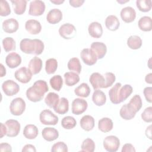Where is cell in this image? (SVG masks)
<instances>
[{
  "label": "cell",
  "instance_id": "1",
  "mask_svg": "<svg viewBox=\"0 0 152 152\" xmlns=\"http://www.w3.org/2000/svg\"><path fill=\"white\" fill-rule=\"evenodd\" d=\"M48 90L49 87L47 83L44 80H39L27 90L26 96L31 102H40L43 99L45 94Z\"/></svg>",
  "mask_w": 152,
  "mask_h": 152
},
{
  "label": "cell",
  "instance_id": "2",
  "mask_svg": "<svg viewBox=\"0 0 152 152\" xmlns=\"http://www.w3.org/2000/svg\"><path fill=\"white\" fill-rule=\"evenodd\" d=\"M45 45L40 39H30L25 38L20 43V50L26 54H34L39 55L44 50Z\"/></svg>",
  "mask_w": 152,
  "mask_h": 152
},
{
  "label": "cell",
  "instance_id": "3",
  "mask_svg": "<svg viewBox=\"0 0 152 152\" xmlns=\"http://www.w3.org/2000/svg\"><path fill=\"white\" fill-rule=\"evenodd\" d=\"M39 119L40 122L45 125H55L59 121L58 117L49 109H45L40 112Z\"/></svg>",
  "mask_w": 152,
  "mask_h": 152
},
{
  "label": "cell",
  "instance_id": "4",
  "mask_svg": "<svg viewBox=\"0 0 152 152\" xmlns=\"http://www.w3.org/2000/svg\"><path fill=\"white\" fill-rule=\"evenodd\" d=\"M26 109V102L21 97L14 99L10 106V112L14 116L21 115Z\"/></svg>",
  "mask_w": 152,
  "mask_h": 152
},
{
  "label": "cell",
  "instance_id": "5",
  "mask_svg": "<svg viewBox=\"0 0 152 152\" xmlns=\"http://www.w3.org/2000/svg\"><path fill=\"white\" fill-rule=\"evenodd\" d=\"M104 148L109 152H115L118 151L120 146L119 139L115 135L107 136L103 140Z\"/></svg>",
  "mask_w": 152,
  "mask_h": 152
},
{
  "label": "cell",
  "instance_id": "6",
  "mask_svg": "<svg viewBox=\"0 0 152 152\" xmlns=\"http://www.w3.org/2000/svg\"><path fill=\"white\" fill-rule=\"evenodd\" d=\"M45 4L40 0L32 1L30 3L28 14L33 16H40L45 11Z\"/></svg>",
  "mask_w": 152,
  "mask_h": 152
},
{
  "label": "cell",
  "instance_id": "7",
  "mask_svg": "<svg viewBox=\"0 0 152 152\" xmlns=\"http://www.w3.org/2000/svg\"><path fill=\"white\" fill-rule=\"evenodd\" d=\"M2 89L7 96H12L17 94L20 90L18 84L12 80H7L2 84Z\"/></svg>",
  "mask_w": 152,
  "mask_h": 152
},
{
  "label": "cell",
  "instance_id": "8",
  "mask_svg": "<svg viewBox=\"0 0 152 152\" xmlns=\"http://www.w3.org/2000/svg\"><path fill=\"white\" fill-rule=\"evenodd\" d=\"M77 33L75 26L70 23H65L61 25L59 28V35L65 39L73 38Z\"/></svg>",
  "mask_w": 152,
  "mask_h": 152
},
{
  "label": "cell",
  "instance_id": "9",
  "mask_svg": "<svg viewBox=\"0 0 152 152\" xmlns=\"http://www.w3.org/2000/svg\"><path fill=\"white\" fill-rule=\"evenodd\" d=\"M5 125L7 129L6 135L7 137H14L18 135L21 128L20 124L18 121L15 119H8L5 122Z\"/></svg>",
  "mask_w": 152,
  "mask_h": 152
},
{
  "label": "cell",
  "instance_id": "10",
  "mask_svg": "<svg viewBox=\"0 0 152 152\" xmlns=\"http://www.w3.org/2000/svg\"><path fill=\"white\" fill-rule=\"evenodd\" d=\"M80 56L83 62L89 66L93 65L97 61V58L94 52L88 48L83 49L80 53Z\"/></svg>",
  "mask_w": 152,
  "mask_h": 152
},
{
  "label": "cell",
  "instance_id": "11",
  "mask_svg": "<svg viewBox=\"0 0 152 152\" xmlns=\"http://www.w3.org/2000/svg\"><path fill=\"white\" fill-rule=\"evenodd\" d=\"M32 75L33 74L30 70L24 66L18 69L14 73L15 78L18 81L24 84H26L31 80Z\"/></svg>",
  "mask_w": 152,
  "mask_h": 152
},
{
  "label": "cell",
  "instance_id": "12",
  "mask_svg": "<svg viewBox=\"0 0 152 152\" xmlns=\"http://www.w3.org/2000/svg\"><path fill=\"white\" fill-rule=\"evenodd\" d=\"M87 107L88 103L86 100L76 98L72 103V113L75 115H80L87 110Z\"/></svg>",
  "mask_w": 152,
  "mask_h": 152
},
{
  "label": "cell",
  "instance_id": "13",
  "mask_svg": "<svg viewBox=\"0 0 152 152\" xmlns=\"http://www.w3.org/2000/svg\"><path fill=\"white\" fill-rule=\"evenodd\" d=\"M89 81L94 90L104 88L105 78L99 72H93L89 78Z\"/></svg>",
  "mask_w": 152,
  "mask_h": 152
},
{
  "label": "cell",
  "instance_id": "14",
  "mask_svg": "<svg viewBox=\"0 0 152 152\" xmlns=\"http://www.w3.org/2000/svg\"><path fill=\"white\" fill-rule=\"evenodd\" d=\"M122 20L126 23H129L134 21L136 17V12L131 7H126L122 8L120 12Z\"/></svg>",
  "mask_w": 152,
  "mask_h": 152
},
{
  "label": "cell",
  "instance_id": "15",
  "mask_svg": "<svg viewBox=\"0 0 152 152\" xmlns=\"http://www.w3.org/2000/svg\"><path fill=\"white\" fill-rule=\"evenodd\" d=\"M90 49L94 52L97 58V59H102L105 56L107 52L106 45L103 42H93L91 45Z\"/></svg>",
  "mask_w": 152,
  "mask_h": 152
},
{
  "label": "cell",
  "instance_id": "16",
  "mask_svg": "<svg viewBox=\"0 0 152 152\" xmlns=\"http://www.w3.org/2000/svg\"><path fill=\"white\" fill-rule=\"evenodd\" d=\"M3 30L7 33H13L17 31L19 27L18 22L15 18H11L5 20L2 24Z\"/></svg>",
  "mask_w": 152,
  "mask_h": 152
},
{
  "label": "cell",
  "instance_id": "17",
  "mask_svg": "<svg viewBox=\"0 0 152 152\" xmlns=\"http://www.w3.org/2000/svg\"><path fill=\"white\" fill-rule=\"evenodd\" d=\"M25 28L31 34H37L42 30V26L39 21L31 19L26 22Z\"/></svg>",
  "mask_w": 152,
  "mask_h": 152
},
{
  "label": "cell",
  "instance_id": "18",
  "mask_svg": "<svg viewBox=\"0 0 152 152\" xmlns=\"http://www.w3.org/2000/svg\"><path fill=\"white\" fill-rule=\"evenodd\" d=\"M5 63L10 68H17L21 63V58L19 54L15 52H11L6 56Z\"/></svg>",
  "mask_w": 152,
  "mask_h": 152
},
{
  "label": "cell",
  "instance_id": "19",
  "mask_svg": "<svg viewBox=\"0 0 152 152\" xmlns=\"http://www.w3.org/2000/svg\"><path fill=\"white\" fill-rule=\"evenodd\" d=\"M62 19V12L58 8H53L50 10L46 15V20L48 22L52 24L58 23Z\"/></svg>",
  "mask_w": 152,
  "mask_h": 152
},
{
  "label": "cell",
  "instance_id": "20",
  "mask_svg": "<svg viewBox=\"0 0 152 152\" xmlns=\"http://www.w3.org/2000/svg\"><path fill=\"white\" fill-rule=\"evenodd\" d=\"M88 33L93 38H100L103 34V28L99 22L94 21L91 23L88 27Z\"/></svg>",
  "mask_w": 152,
  "mask_h": 152
},
{
  "label": "cell",
  "instance_id": "21",
  "mask_svg": "<svg viewBox=\"0 0 152 152\" xmlns=\"http://www.w3.org/2000/svg\"><path fill=\"white\" fill-rule=\"evenodd\" d=\"M43 138L47 141H52L59 137V132L55 128L46 127L42 131Z\"/></svg>",
  "mask_w": 152,
  "mask_h": 152
},
{
  "label": "cell",
  "instance_id": "22",
  "mask_svg": "<svg viewBox=\"0 0 152 152\" xmlns=\"http://www.w3.org/2000/svg\"><path fill=\"white\" fill-rule=\"evenodd\" d=\"M119 115L121 117L125 120H131L135 117L136 112L128 103H126L121 107L119 111Z\"/></svg>",
  "mask_w": 152,
  "mask_h": 152
},
{
  "label": "cell",
  "instance_id": "23",
  "mask_svg": "<svg viewBox=\"0 0 152 152\" xmlns=\"http://www.w3.org/2000/svg\"><path fill=\"white\" fill-rule=\"evenodd\" d=\"M80 124L83 129L86 131H90L94 126V119L90 115H84L80 119Z\"/></svg>",
  "mask_w": 152,
  "mask_h": 152
},
{
  "label": "cell",
  "instance_id": "24",
  "mask_svg": "<svg viewBox=\"0 0 152 152\" xmlns=\"http://www.w3.org/2000/svg\"><path fill=\"white\" fill-rule=\"evenodd\" d=\"M42 61L40 58L37 56L33 57L28 63V69L33 75L40 72L42 68Z\"/></svg>",
  "mask_w": 152,
  "mask_h": 152
},
{
  "label": "cell",
  "instance_id": "25",
  "mask_svg": "<svg viewBox=\"0 0 152 152\" xmlns=\"http://www.w3.org/2000/svg\"><path fill=\"white\" fill-rule=\"evenodd\" d=\"M104 23L106 28L110 31H116L120 26L119 19L114 15H108L105 20Z\"/></svg>",
  "mask_w": 152,
  "mask_h": 152
},
{
  "label": "cell",
  "instance_id": "26",
  "mask_svg": "<svg viewBox=\"0 0 152 152\" xmlns=\"http://www.w3.org/2000/svg\"><path fill=\"white\" fill-rule=\"evenodd\" d=\"M55 112L59 115H64L69 110V102L65 97H61L57 104L53 107Z\"/></svg>",
  "mask_w": 152,
  "mask_h": 152
},
{
  "label": "cell",
  "instance_id": "27",
  "mask_svg": "<svg viewBox=\"0 0 152 152\" xmlns=\"http://www.w3.org/2000/svg\"><path fill=\"white\" fill-rule=\"evenodd\" d=\"M121 87V83H117L109 91V96L110 100L113 104H119L121 103L119 98V91Z\"/></svg>",
  "mask_w": 152,
  "mask_h": 152
},
{
  "label": "cell",
  "instance_id": "28",
  "mask_svg": "<svg viewBox=\"0 0 152 152\" xmlns=\"http://www.w3.org/2000/svg\"><path fill=\"white\" fill-rule=\"evenodd\" d=\"M113 123L111 119L109 118H103L98 122V128L103 132H108L113 129Z\"/></svg>",
  "mask_w": 152,
  "mask_h": 152
},
{
  "label": "cell",
  "instance_id": "29",
  "mask_svg": "<svg viewBox=\"0 0 152 152\" xmlns=\"http://www.w3.org/2000/svg\"><path fill=\"white\" fill-rule=\"evenodd\" d=\"M39 134L38 128L33 124H28L25 126L23 129V135L27 139L33 140L37 137Z\"/></svg>",
  "mask_w": 152,
  "mask_h": 152
},
{
  "label": "cell",
  "instance_id": "30",
  "mask_svg": "<svg viewBox=\"0 0 152 152\" xmlns=\"http://www.w3.org/2000/svg\"><path fill=\"white\" fill-rule=\"evenodd\" d=\"M92 100L96 106H102L106 102V96L102 90L99 89L95 90L92 95Z\"/></svg>",
  "mask_w": 152,
  "mask_h": 152
},
{
  "label": "cell",
  "instance_id": "31",
  "mask_svg": "<svg viewBox=\"0 0 152 152\" xmlns=\"http://www.w3.org/2000/svg\"><path fill=\"white\" fill-rule=\"evenodd\" d=\"M138 25L139 28L143 31H150L152 29L151 18L148 16H144L140 18Z\"/></svg>",
  "mask_w": 152,
  "mask_h": 152
},
{
  "label": "cell",
  "instance_id": "32",
  "mask_svg": "<svg viewBox=\"0 0 152 152\" xmlns=\"http://www.w3.org/2000/svg\"><path fill=\"white\" fill-rule=\"evenodd\" d=\"M14 11L17 15H22L26 11L27 1L26 0H11Z\"/></svg>",
  "mask_w": 152,
  "mask_h": 152
},
{
  "label": "cell",
  "instance_id": "33",
  "mask_svg": "<svg viewBox=\"0 0 152 152\" xmlns=\"http://www.w3.org/2000/svg\"><path fill=\"white\" fill-rule=\"evenodd\" d=\"M65 83L68 86H73L80 81L78 74L74 72H67L64 74Z\"/></svg>",
  "mask_w": 152,
  "mask_h": 152
},
{
  "label": "cell",
  "instance_id": "34",
  "mask_svg": "<svg viewBox=\"0 0 152 152\" xmlns=\"http://www.w3.org/2000/svg\"><path fill=\"white\" fill-rule=\"evenodd\" d=\"M127 45L131 49H138L142 46V40L138 36H131L127 39Z\"/></svg>",
  "mask_w": 152,
  "mask_h": 152
},
{
  "label": "cell",
  "instance_id": "35",
  "mask_svg": "<svg viewBox=\"0 0 152 152\" xmlns=\"http://www.w3.org/2000/svg\"><path fill=\"white\" fill-rule=\"evenodd\" d=\"M90 91L91 90L89 86L86 83H81L74 90L75 94L77 96L81 97H87L89 96Z\"/></svg>",
  "mask_w": 152,
  "mask_h": 152
},
{
  "label": "cell",
  "instance_id": "36",
  "mask_svg": "<svg viewBox=\"0 0 152 152\" xmlns=\"http://www.w3.org/2000/svg\"><path fill=\"white\" fill-rule=\"evenodd\" d=\"M132 91V87L129 84H125L121 87L119 91V98L121 102L125 101L131 94Z\"/></svg>",
  "mask_w": 152,
  "mask_h": 152
},
{
  "label": "cell",
  "instance_id": "37",
  "mask_svg": "<svg viewBox=\"0 0 152 152\" xmlns=\"http://www.w3.org/2000/svg\"><path fill=\"white\" fill-rule=\"evenodd\" d=\"M68 68L71 71H74V72L78 74L81 73V65L80 61L77 58H71L67 64Z\"/></svg>",
  "mask_w": 152,
  "mask_h": 152
},
{
  "label": "cell",
  "instance_id": "38",
  "mask_svg": "<svg viewBox=\"0 0 152 152\" xmlns=\"http://www.w3.org/2000/svg\"><path fill=\"white\" fill-rule=\"evenodd\" d=\"M59 100V96L54 92L49 93L45 99V103L50 108H53L57 104Z\"/></svg>",
  "mask_w": 152,
  "mask_h": 152
},
{
  "label": "cell",
  "instance_id": "39",
  "mask_svg": "<svg viewBox=\"0 0 152 152\" xmlns=\"http://www.w3.org/2000/svg\"><path fill=\"white\" fill-rule=\"evenodd\" d=\"M58 68V62L55 58H49L46 61L45 71L48 74H52L55 72Z\"/></svg>",
  "mask_w": 152,
  "mask_h": 152
},
{
  "label": "cell",
  "instance_id": "40",
  "mask_svg": "<svg viewBox=\"0 0 152 152\" xmlns=\"http://www.w3.org/2000/svg\"><path fill=\"white\" fill-rule=\"evenodd\" d=\"M49 83L53 89L59 91L63 86V80L60 75H55L50 79Z\"/></svg>",
  "mask_w": 152,
  "mask_h": 152
},
{
  "label": "cell",
  "instance_id": "41",
  "mask_svg": "<svg viewBox=\"0 0 152 152\" xmlns=\"http://www.w3.org/2000/svg\"><path fill=\"white\" fill-rule=\"evenodd\" d=\"M2 46L4 50L7 52L15 50L16 48L15 41L12 37H7L2 40Z\"/></svg>",
  "mask_w": 152,
  "mask_h": 152
},
{
  "label": "cell",
  "instance_id": "42",
  "mask_svg": "<svg viewBox=\"0 0 152 152\" xmlns=\"http://www.w3.org/2000/svg\"><path fill=\"white\" fill-rule=\"evenodd\" d=\"M136 5L140 11L146 12L151 10L152 2L151 0H137Z\"/></svg>",
  "mask_w": 152,
  "mask_h": 152
},
{
  "label": "cell",
  "instance_id": "43",
  "mask_svg": "<svg viewBox=\"0 0 152 152\" xmlns=\"http://www.w3.org/2000/svg\"><path fill=\"white\" fill-rule=\"evenodd\" d=\"M128 104L137 113L141 109L142 105V102L141 97L138 94H135L131 99Z\"/></svg>",
  "mask_w": 152,
  "mask_h": 152
},
{
  "label": "cell",
  "instance_id": "44",
  "mask_svg": "<svg viewBox=\"0 0 152 152\" xmlns=\"http://www.w3.org/2000/svg\"><path fill=\"white\" fill-rule=\"evenodd\" d=\"M77 125L75 119L71 116L64 117L61 121L62 126L66 129H71L74 128Z\"/></svg>",
  "mask_w": 152,
  "mask_h": 152
},
{
  "label": "cell",
  "instance_id": "45",
  "mask_svg": "<svg viewBox=\"0 0 152 152\" xmlns=\"http://www.w3.org/2000/svg\"><path fill=\"white\" fill-rule=\"evenodd\" d=\"M81 147L82 151L93 152L95 150V143L92 139L87 138L83 141Z\"/></svg>",
  "mask_w": 152,
  "mask_h": 152
},
{
  "label": "cell",
  "instance_id": "46",
  "mask_svg": "<svg viewBox=\"0 0 152 152\" xmlns=\"http://www.w3.org/2000/svg\"><path fill=\"white\" fill-rule=\"evenodd\" d=\"M11 14V9L8 2L7 1L2 0L0 2V15L5 17Z\"/></svg>",
  "mask_w": 152,
  "mask_h": 152
},
{
  "label": "cell",
  "instance_id": "47",
  "mask_svg": "<svg viewBox=\"0 0 152 152\" xmlns=\"http://www.w3.org/2000/svg\"><path fill=\"white\" fill-rule=\"evenodd\" d=\"M68 150L66 144L62 141L57 142L54 144L51 148L52 152H67Z\"/></svg>",
  "mask_w": 152,
  "mask_h": 152
},
{
  "label": "cell",
  "instance_id": "48",
  "mask_svg": "<svg viewBox=\"0 0 152 152\" xmlns=\"http://www.w3.org/2000/svg\"><path fill=\"white\" fill-rule=\"evenodd\" d=\"M141 118L142 119L148 123H150L152 122V107L149 106L146 107L142 113H141Z\"/></svg>",
  "mask_w": 152,
  "mask_h": 152
},
{
  "label": "cell",
  "instance_id": "49",
  "mask_svg": "<svg viewBox=\"0 0 152 152\" xmlns=\"http://www.w3.org/2000/svg\"><path fill=\"white\" fill-rule=\"evenodd\" d=\"M104 77L105 78V87L104 88H108L110 87L115 81L116 80V77L115 74L112 72H106L104 74Z\"/></svg>",
  "mask_w": 152,
  "mask_h": 152
},
{
  "label": "cell",
  "instance_id": "50",
  "mask_svg": "<svg viewBox=\"0 0 152 152\" xmlns=\"http://www.w3.org/2000/svg\"><path fill=\"white\" fill-rule=\"evenodd\" d=\"M143 93L146 100L148 103L152 102V88L151 87H145L143 90Z\"/></svg>",
  "mask_w": 152,
  "mask_h": 152
},
{
  "label": "cell",
  "instance_id": "51",
  "mask_svg": "<svg viewBox=\"0 0 152 152\" xmlns=\"http://www.w3.org/2000/svg\"><path fill=\"white\" fill-rule=\"evenodd\" d=\"M121 151L122 152H135V149L132 144L126 143L123 145Z\"/></svg>",
  "mask_w": 152,
  "mask_h": 152
},
{
  "label": "cell",
  "instance_id": "52",
  "mask_svg": "<svg viewBox=\"0 0 152 152\" xmlns=\"http://www.w3.org/2000/svg\"><path fill=\"white\" fill-rule=\"evenodd\" d=\"M0 151L1 152H6L12 151V147L10 144L6 142H2L0 144Z\"/></svg>",
  "mask_w": 152,
  "mask_h": 152
},
{
  "label": "cell",
  "instance_id": "53",
  "mask_svg": "<svg viewBox=\"0 0 152 152\" xmlns=\"http://www.w3.org/2000/svg\"><path fill=\"white\" fill-rule=\"evenodd\" d=\"M84 2V0H69V3L70 5L75 8H78L81 7Z\"/></svg>",
  "mask_w": 152,
  "mask_h": 152
},
{
  "label": "cell",
  "instance_id": "54",
  "mask_svg": "<svg viewBox=\"0 0 152 152\" xmlns=\"http://www.w3.org/2000/svg\"><path fill=\"white\" fill-rule=\"evenodd\" d=\"M21 151H22V152H27V151L36 152V149L35 147L32 144H26L23 147Z\"/></svg>",
  "mask_w": 152,
  "mask_h": 152
},
{
  "label": "cell",
  "instance_id": "55",
  "mask_svg": "<svg viewBox=\"0 0 152 152\" xmlns=\"http://www.w3.org/2000/svg\"><path fill=\"white\" fill-rule=\"evenodd\" d=\"M7 127H6L5 125L3 123H1V135H0V138H2L4 136L7 135Z\"/></svg>",
  "mask_w": 152,
  "mask_h": 152
},
{
  "label": "cell",
  "instance_id": "56",
  "mask_svg": "<svg viewBox=\"0 0 152 152\" xmlns=\"http://www.w3.org/2000/svg\"><path fill=\"white\" fill-rule=\"evenodd\" d=\"M145 135L150 140H151V125L147 127L145 129Z\"/></svg>",
  "mask_w": 152,
  "mask_h": 152
},
{
  "label": "cell",
  "instance_id": "57",
  "mask_svg": "<svg viewBox=\"0 0 152 152\" xmlns=\"http://www.w3.org/2000/svg\"><path fill=\"white\" fill-rule=\"evenodd\" d=\"M145 81L148 84L152 83V74L151 73H149L145 75Z\"/></svg>",
  "mask_w": 152,
  "mask_h": 152
},
{
  "label": "cell",
  "instance_id": "58",
  "mask_svg": "<svg viewBox=\"0 0 152 152\" xmlns=\"http://www.w3.org/2000/svg\"><path fill=\"white\" fill-rule=\"evenodd\" d=\"M0 67H1V72H0L1 77H3L6 74V69L4 67V66L3 65V64H0Z\"/></svg>",
  "mask_w": 152,
  "mask_h": 152
},
{
  "label": "cell",
  "instance_id": "59",
  "mask_svg": "<svg viewBox=\"0 0 152 152\" xmlns=\"http://www.w3.org/2000/svg\"><path fill=\"white\" fill-rule=\"evenodd\" d=\"M52 3H53V4H56V5H60V4H62V3H64V0H62V1H61V0H50V1Z\"/></svg>",
  "mask_w": 152,
  "mask_h": 152
}]
</instances>
